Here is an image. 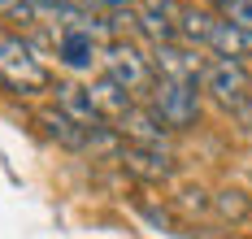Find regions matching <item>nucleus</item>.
Instances as JSON below:
<instances>
[{"instance_id": "1a4fd4ad", "label": "nucleus", "mask_w": 252, "mask_h": 239, "mask_svg": "<svg viewBox=\"0 0 252 239\" xmlns=\"http://www.w3.org/2000/svg\"><path fill=\"white\" fill-rule=\"evenodd\" d=\"M57 109H61L65 118H74L83 131L109 126V122L100 118V109H96V100H92V91H87V87H78V83H61V87H57Z\"/></svg>"}, {"instance_id": "aec40b11", "label": "nucleus", "mask_w": 252, "mask_h": 239, "mask_svg": "<svg viewBox=\"0 0 252 239\" xmlns=\"http://www.w3.org/2000/svg\"><path fill=\"white\" fill-rule=\"evenodd\" d=\"M74 4H96V0H74Z\"/></svg>"}, {"instance_id": "dca6fc26", "label": "nucleus", "mask_w": 252, "mask_h": 239, "mask_svg": "<svg viewBox=\"0 0 252 239\" xmlns=\"http://www.w3.org/2000/svg\"><path fill=\"white\" fill-rule=\"evenodd\" d=\"M230 113H235L239 131H244V135H252V91H248V96H244V100H239L235 109H230Z\"/></svg>"}, {"instance_id": "f8f14e48", "label": "nucleus", "mask_w": 252, "mask_h": 239, "mask_svg": "<svg viewBox=\"0 0 252 239\" xmlns=\"http://www.w3.org/2000/svg\"><path fill=\"white\" fill-rule=\"evenodd\" d=\"M39 126L57 139V144H65V148H92V131H83L74 118H65L61 109H39ZM100 131V126H96Z\"/></svg>"}, {"instance_id": "9d476101", "label": "nucleus", "mask_w": 252, "mask_h": 239, "mask_svg": "<svg viewBox=\"0 0 252 239\" xmlns=\"http://www.w3.org/2000/svg\"><path fill=\"white\" fill-rule=\"evenodd\" d=\"M87 91H92V100H96V109H100V118H104V122H122L126 113L135 109V96H130L126 87H118V83L109 79V74H100V79L92 83Z\"/></svg>"}, {"instance_id": "423d86ee", "label": "nucleus", "mask_w": 252, "mask_h": 239, "mask_svg": "<svg viewBox=\"0 0 252 239\" xmlns=\"http://www.w3.org/2000/svg\"><path fill=\"white\" fill-rule=\"evenodd\" d=\"M57 61L65 70H92L100 61V39H96V18L87 13L83 27H70V30H57Z\"/></svg>"}, {"instance_id": "6e6552de", "label": "nucleus", "mask_w": 252, "mask_h": 239, "mask_svg": "<svg viewBox=\"0 0 252 239\" xmlns=\"http://www.w3.org/2000/svg\"><path fill=\"white\" fill-rule=\"evenodd\" d=\"M118 135H126V139L139 144V148H165V139H170V131L157 122V113H152L148 105H135V109H130L122 122H118Z\"/></svg>"}, {"instance_id": "a211bd4d", "label": "nucleus", "mask_w": 252, "mask_h": 239, "mask_svg": "<svg viewBox=\"0 0 252 239\" xmlns=\"http://www.w3.org/2000/svg\"><path fill=\"white\" fill-rule=\"evenodd\" d=\"M13 4H22V0H0V13H9Z\"/></svg>"}, {"instance_id": "4468645a", "label": "nucleus", "mask_w": 252, "mask_h": 239, "mask_svg": "<svg viewBox=\"0 0 252 239\" xmlns=\"http://www.w3.org/2000/svg\"><path fill=\"white\" fill-rule=\"evenodd\" d=\"M209 205L218 209V217H226V222H248V217H252V200L244 196V191H235V187L218 191Z\"/></svg>"}, {"instance_id": "ddd939ff", "label": "nucleus", "mask_w": 252, "mask_h": 239, "mask_svg": "<svg viewBox=\"0 0 252 239\" xmlns=\"http://www.w3.org/2000/svg\"><path fill=\"white\" fill-rule=\"evenodd\" d=\"M204 48H213V57H226V61H244L252 53V35H244V30H235L230 22L218 18V27H213V35H209Z\"/></svg>"}, {"instance_id": "9b49d317", "label": "nucleus", "mask_w": 252, "mask_h": 239, "mask_svg": "<svg viewBox=\"0 0 252 239\" xmlns=\"http://www.w3.org/2000/svg\"><path fill=\"white\" fill-rule=\"evenodd\" d=\"M218 27V13L213 9H204V4H187V9H178V44H187V48H204L209 44V35Z\"/></svg>"}, {"instance_id": "0eeeda50", "label": "nucleus", "mask_w": 252, "mask_h": 239, "mask_svg": "<svg viewBox=\"0 0 252 239\" xmlns=\"http://www.w3.org/2000/svg\"><path fill=\"white\" fill-rule=\"evenodd\" d=\"M118 161H122V170L130 174V179H139V183H170L178 170V161L165 152V148H139V144H126L122 152H118Z\"/></svg>"}, {"instance_id": "20e7f679", "label": "nucleus", "mask_w": 252, "mask_h": 239, "mask_svg": "<svg viewBox=\"0 0 252 239\" xmlns=\"http://www.w3.org/2000/svg\"><path fill=\"white\" fill-rule=\"evenodd\" d=\"M200 91H209L222 109H235V105L252 91V70L244 65V61L213 57V61L204 65V74H200Z\"/></svg>"}, {"instance_id": "6ab92c4d", "label": "nucleus", "mask_w": 252, "mask_h": 239, "mask_svg": "<svg viewBox=\"0 0 252 239\" xmlns=\"http://www.w3.org/2000/svg\"><path fill=\"white\" fill-rule=\"evenodd\" d=\"M204 4H218V9H222V4H226V0H204Z\"/></svg>"}, {"instance_id": "39448f33", "label": "nucleus", "mask_w": 252, "mask_h": 239, "mask_svg": "<svg viewBox=\"0 0 252 239\" xmlns=\"http://www.w3.org/2000/svg\"><path fill=\"white\" fill-rule=\"evenodd\" d=\"M152 74L157 79H174V83H196L200 87V74L209 65V57H200V48H187V44H157L152 48Z\"/></svg>"}, {"instance_id": "7ed1b4c3", "label": "nucleus", "mask_w": 252, "mask_h": 239, "mask_svg": "<svg viewBox=\"0 0 252 239\" xmlns=\"http://www.w3.org/2000/svg\"><path fill=\"white\" fill-rule=\"evenodd\" d=\"M100 61H104V74L118 83V87H126L130 96H148L152 83H157L152 61L139 53L130 39H122V35H118V39H109V44L100 48Z\"/></svg>"}, {"instance_id": "f257e3e1", "label": "nucleus", "mask_w": 252, "mask_h": 239, "mask_svg": "<svg viewBox=\"0 0 252 239\" xmlns=\"http://www.w3.org/2000/svg\"><path fill=\"white\" fill-rule=\"evenodd\" d=\"M0 83L13 96H39L52 87V74L22 35H0Z\"/></svg>"}, {"instance_id": "2eb2a0df", "label": "nucleus", "mask_w": 252, "mask_h": 239, "mask_svg": "<svg viewBox=\"0 0 252 239\" xmlns=\"http://www.w3.org/2000/svg\"><path fill=\"white\" fill-rule=\"evenodd\" d=\"M218 18H222V22H230L235 30L252 35V0H226V4L218 9Z\"/></svg>"}, {"instance_id": "f3484780", "label": "nucleus", "mask_w": 252, "mask_h": 239, "mask_svg": "<svg viewBox=\"0 0 252 239\" xmlns=\"http://www.w3.org/2000/svg\"><path fill=\"white\" fill-rule=\"evenodd\" d=\"M96 4H109V9H122V4H130V0H96Z\"/></svg>"}, {"instance_id": "f03ea898", "label": "nucleus", "mask_w": 252, "mask_h": 239, "mask_svg": "<svg viewBox=\"0 0 252 239\" xmlns=\"http://www.w3.org/2000/svg\"><path fill=\"white\" fill-rule=\"evenodd\" d=\"M148 109L157 113V122L165 131H187L200 122V91H196V83L157 79L148 91Z\"/></svg>"}]
</instances>
